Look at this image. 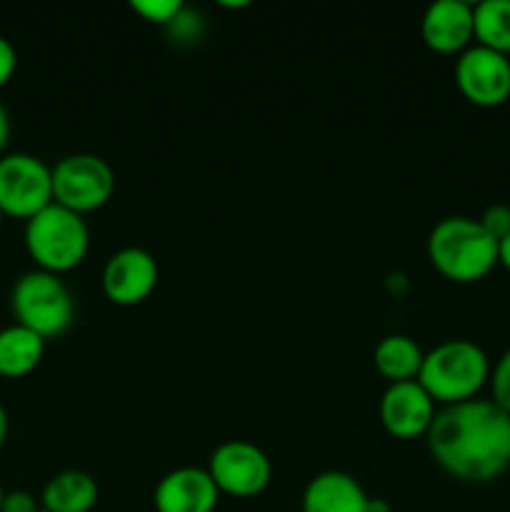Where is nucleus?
<instances>
[{"instance_id": "1", "label": "nucleus", "mask_w": 510, "mask_h": 512, "mask_svg": "<svg viewBox=\"0 0 510 512\" xmlns=\"http://www.w3.org/2000/svg\"><path fill=\"white\" fill-rule=\"evenodd\" d=\"M425 440L435 463L465 483H490L510 468V413L493 400L438 410Z\"/></svg>"}, {"instance_id": "2", "label": "nucleus", "mask_w": 510, "mask_h": 512, "mask_svg": "<svg viewBox=\"0 0 510 512\" xmlns=\"http://www.w3.org/2000/svg\"><path fill=\"white\" fill-rule=\"evenodd\" d=\"M428 260L453 283H478L498 265V240L480 220L450 215L430 230Z\"/></svg>"}, {"instance_id": "3", "label": "nucleus", "mask_w": 510, "mask_h": 512, "mask_svg": "<svg viewBox=\"0 0 510 512\" xmlns=\"http://www.w3.org/2000/svg\"><path fill=\"white\" fill-rule=\"evenodd\" d=\"M490 380V360L473 340H445L425 353L418 383L435 405H458L473 400Z\"/></svg>"}, {"instance_id": "4", "label": "nucleus", "mask_w": 510, "mask_h": 512, "mask_svg": "<svg viewBox=\"0 0 510 512\" xmlns=\"http://www.w3.org/2000/svg\"><path fill=\"white\" fill-rule=\"evenodd\" d=\"M90 248V230L83 215L50 203L25 220V250L45 273L63 275L78 268Z\"/></svg>"}, {"instance_id": "5", "label": "nucleus", "mask_w": 510, "mask_h": 512, "mask_svg": "<svg viewBox=\"0 0 510 512\" xmlns=\"http://www.w3.org/2000/svg\"><path fill=\"white\" fill-rule=\"evenodd\" d=\"M15 323L38 333L43 340L68 333L75 320V298L60 275L28 270L20 275L10 293Z\"/></svg>"}, {"instance_id": "6", "label": "nucleus", "mask_w": 510, "mask_h": 512, "mask_svg": "<svg viewBox=\"0 0 510 512\" xmlns=\"http://www.w3.org/2000/svg\"><path fill=\"white\" fill-rule=\"evenodd\" d=\"M115 193V173L108 160L93 153H73L53 165V203L85 215L100 210Z\"/></svg>"}, {"instance_id": "7", "label": "nucleus", "mask_w": 510, "mask_h": 512, "mask_svg": "<svg viewBox=\"0 0 510 512\" xmlns=\"http://www.w3.org/2000/svg\"><path fill=\"white\" fill-rule=\"evenodd\" d=\"M53 203V168L38 155L5 153L0 158V210L5 218L30 220Z\"/></svg>"}, {"instance_id": "8", "label": "nucleus", "mask_w": 510, "mask_h": 512, "mask_svg": "<svg viewBox=\"0 0 510 512\" xmlns=\"http://www.w3.org/2000/svg\"><path fill=\"white\" fill-rule=\"evenodd\" d=\"M220 495L230 498H255L273 480V463L258 445L248 440H228L213 450L205 468Z\"/></svg>"}, {"instance_id": "9", "label": "nucleus", "mask_w": 510, "mask_h": 512, "mask_svg": "<svg viewBox=\"0 0 510 512\" xmlns=\"http://www.w3.org/2000/svg\"><path fill=\"white\" fill-rule=\"evenodd\" d=\"M455 85L480 108L503 105L510 98V58L485 45H470L455 60Z\"/></svg>"}, {"instance_id": "10", "label": "nucleus", "mask_w": 510, "mask_h": 512, "mask_svg": "<svg viewBox=\"0 0 510 512\" xmlns=\"http://www.w3.org/2000/svg\"><path fill=\"white\" fill-rule=\"evenodd\" d=\"M158 260L143 248H123L108 258L103 268L105 298L120 308L145 303L158 288Z\"/></svg>"}, {"instance_id": "11", "label": "nucleus", "mask_w": 510, "mask_h": 512, "mask_svg": "<svg viewBox=\"0 0 510 512\" xmlns=\"http://www.w3.org/2000/svg\"><path fill=\"white\" fill-rule=\"evenodd\" d=\"M435 403L418 380L390 383L380 398V423L388 435L398 440H413L428 435L435 420Z\"/></svg>"}, {"instance_id": "12", "label": "nucleus", "mask_w": 510, "mask_h": 512, "mask_svg": "<svg viewBox=\"0 0 510 512\" xmlns=\"http://www.w3.org/2000/svg\"><path fill=\"white\" fill-rule=\"evenodd\" d=\"M423 43L440 55H455L470 48L475 38L473 3L468 0H435L420 23Z\"/></svg>"}, {"instance_id": "13", "label": "nucleus", "mask_w": 510, "mask_h": 512, "mask_svg": "<svg viewBox=\"0 0 510 512\" xmlns=\"http://www.w3.org/2000/svg\"><path fill=\"white\" fill-rule=\"evenodd\" d=\"M220 493L205 468H175L155 485V512H215Z\"/></svg>"}, {"instance_id": "14", "label": "nucleus", "mask_w": 510, "mask_h": 512, "mask_svg": "<svg viewBox=\"0 0 510 512\" xmlns=\"http://www.w3.org/2000/svg\"><path fill=\"white\" fill-rule=\"evenodd\" d=\"M370 495L348 473L325 470L305 485L300 510L303 512H368Z\"/></svg>"}, {"instance_id": "15", "label": "nucleus", "mask_w": 510, "mask_h": 512, "mask_svg": "<svg viewBox=\"0 0 510 512\" xmlns=\"http://www.w3.org/2000/svg\"><path fill=\"white\" fill-rule=\"evenodd\" d=\"M100 488L85 470H63L43 485L40 508L45 512H90L98 505Z\"/></svg>"}, {"instance_id": "16", "label": "nucleus", "mask_w": 510, "mask_h": 512, "mask_svg": "<svg viewBox=\"0 0 510 512\" xmlns=\"http://www.w3.org/2000/svg\"><path fill=\"white\" fill-rule=\"evenodd\" d=\"M45 355V340L33 330L13 323L0 330V375L25 378L40 365Z\"/></svg>"}, {"instance_id": "17", "label": "nucleus", "mask_w": 510, "mask_h": 512, "mask_svg": "<svg viewBox=\"0 0 510 512\" xmlns=\"http://www.w3.org/2000/svg\"><path fill=\"white\" fill-rule=\"evenodd\" d=\"M425 353L420 345L408 335H388L375 345L373 363L375 370L390 383H408L418 380L420 368H423Z\"/></svg>"}, {"instance_id": "18", "label": "nucleus", "mask_w": 510, "mask_h": 512, "mask_svg": "<svg viewBox=\"0 0 510 512\" xmlns=\"http://www.w3.org/2000/svg\"><path fill=\"white\" fill-rule=\"evenodd\" d=\"M473 23L478 45L510 55V0H480V3H475Z\"/></svg>"}, {"instance_id": "19", "label": "nucleus", "mask_w": 510, "mask_h": 512, "mask_svg": "<svg viewBox=\"0 0 510 512\" xmlns=\"http://www.w3.org/2000/svg\"><path fill=\"white\" fill-rule=\"evenodd\" d=\"M130 8L140 15L143 20L155 25H163L168 28L180 13H183V0H133Z\"/></svg>"}, {"instance_id": "20", "label": "nucleus", "mask_w": 510, "mask_h": 512, "mask_svg": "<svg viewBox=\"0 0 510 512\" xmlns=\"http://www.w3.org/2000/svg\"><path fill=\"white\" fill-rule=\"evenodd\" d=\"M490 390H493V403L510 413V348L498 358L495 368L490 370Z\"/></svg>"}, {"instance_id": "21", "label": "nucleus", "mask_w": 510, "mask_h": 512, "mask_svg": "<svg viewBox=\"0 0 510 512\" xmlns=\"http://www.w3.org/2000/svg\"><path fill=\"white\" fill-rule=\"evenodd\" d=\"M478 220L495 240L505 238V235L510 233V205L505 203L490 205V208H485V213L480 215Z\"/></svg>"}, {"instance_id": "22", "label": "nucleus", "mask_w": 510, "mask_h": 512, "mask_svg": "<svg viewBox=\"0 0 510 512\" xmlns=\"http://www.w3.org/2000/svg\"><path fill=\"white\" fill-rule=\"evenodd\" d=\"M168 30L173 33V38H178V40H195V38H200L203 23H200L198 15L190 13L188 8H183V13H180L178 18L168 25Z\"/></svg>"}, {"instance_id": "23", "label": "nucleus", "mask_w": 510, "mask_h": 512, "mask_svg": "<svg viewBox=\"0 0 510 512\" xmlns=\"http://www.w3.org/2000/svg\"><path fill=\"white\" fill-rule=\"evenodd\" d=\"M40 498L28 490H8L0 505V512H40Z\"/></svg>"}, {"instance_id": "24", "label": "nucleus", "mask_w": 510, "mask_h": 512, "mask_svg": "<svg viewBox=\"0 0 510 512\" xmlns=\"http://www.w3.org/2000/svg\"><path fill=\"white\" fill-rule=\"evenodd\" d=\"M15 68H18V50H15V45L5 35H0V88L10 83Z\"/></svg>"}, {"instance_id": "25", "label": "nucleus", "mask_w": 510, "mask_h": 512, "mask_svg": "<svg viewBox=\"0 0 510 512\" xmlns=\"http://www.w3.org/2000/svg\"><path fill=\"white\" fill-rule=\"evenodd\" d=\"M8 140H10V115H8V110H5V105L0 103V158L5 155Z\"/></svg>"}, {"instance_id": "26", "label": "nucleus", "mask_w": 510, "mask_h": 512, "mask_svg": "<svg viewBox=\"0 0 510 512\" xmlns=\"http://www.w3.org/2000/svg\"><path fill=\"white\" fill-rule=\"evenodd\" d=\"M498 263L503 265L505 270H510V233L498 240Z\"/></svg>"}, {"instance_id": "27", "label": "nucleus", "mask_w": 510, "mask_h": 512, "mask_svg": "<svg viewBox=\"0 0 510 512\" xmlns=\"http://www.w3.org/2000/svg\"><path fill=\"white\" fill-rule=\"evenodd\" d=\"M8 413H5V408H3V403H0V450H3V445H5V440H8Z\"/></svg>"}, {"instance_id": "28", "label": "nucleus", "mask_w": 510, "mask_h": 512, "mask_svg": "<svg viewBox=\"0 0 510 512\" xmlns=\"http://www.w3.org/2000/svg\"><path fill=\"white\" fill-rule=\"evenodd\" d=\"M368 512H390L388 500H383V498H370Z\"/></svg>"}, {"instance_id": "29", "label": "nucleus", "mask_w": 510, "mask_h": 512, "mask_svg": "<svg viewBox=\"0 0 510 512\" xmlns=\"http://www.w3.org/2000/svg\"><path fill=\"white\" fill-rule=\"evenodd\" d=\"M3 498H5V490H3V485H0V505H3Z\"/></svg>"}, {"instance_id": "30", "label": "nucleus", "mask_w": 510, "mask_h": 512, "mask_svg": "<svg viewBox=\"0 0 510 512\" xmlns=\"http://www.w3.org/2000/svg\"><path fill=\"white\" fill-rule=\"evenodd\" d=\"M3 220H5V213H3V210H0V228H3Z\"/></svg>"}, {"instance_id": "31", "label": "nucleus", "mask_w": 510, "mask_h": 512, "mask_svg": "<svg viewBox=\"0 0 510 512\" xmlns=\"http://www.w3.org/2000/svg\"><path fill=\"white\" fill-rule=\"evenodd\" d=\"M40 512H45V510H40Z\"/></svg>"}]
</instances>
